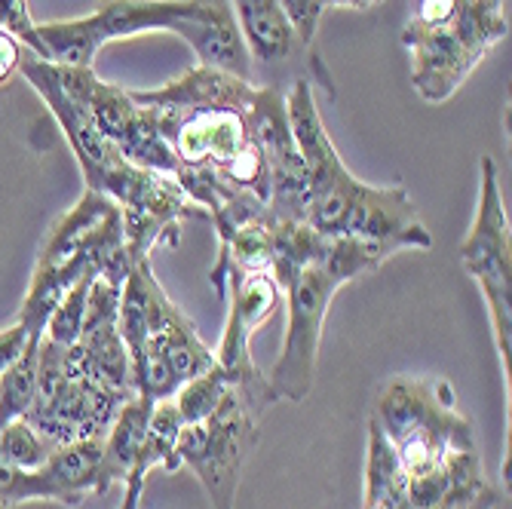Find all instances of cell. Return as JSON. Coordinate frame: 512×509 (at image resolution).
I'll return each instance as SVG.
<instances>
[{"label": "cell", "instance_id": "21", "mask_svg": "<svg viewBox=\"0 0 512 509\" xmlns=\"http://www.w3.org/2000/svg\"><path fill=\"white\" fill-rule=\"evenodd\" d=\"M96 280H80L77 286H71L65 292V298L56 304L50 322H46V332L43 338L53 341V344H62V347H71L77 344L80 332H83V319H86V301H89V289Z\"/></svg>", "mask_w": 512, "mask_h": 509}, {"label": "cell", "instance_id": "24", "mask_svg": "<svg viewBox=\"0 0 512 509\" xmlns=\"http://www.w3.org/2000/svg\"><path fill=\"white\" fill-rule=\"evenodd\" d=\"M25 46L0 28V86H7L16 74H19V62H22Z\"/></svg>", "mask_w": 512, "mask_h": 509}, {"label": "cell", "instance_id": "15", "mask_svg": "<svg viewBox=\"0 0 512 509\" xmlns=\"http://www.w3.org/2000/svg\"><path fill=\"white\" fill-rule=\"evenodd\" d=\"M154 405L157 402L145 393H132L120 405L114 424L108 427V433L102 439V467H99L102 494H108L114 488V482L126 485V479L132 476L135 460H138V448H142V442H145Z\"/></svg>", "mask_w": 512, "mask_h": 509}, {"label": "cell", "instance_id": "6", "mask_svg": "<svg viewBox=\"0 0 512 509\" xmlns=\"http://www.w3.org/2000/svg\"><path fill=\"white\" fill-rule=\"evenodd\" d=\"M129 267L120 206L99 191L83 188L80 200L46 230L16 322L28 338H43L46 322L71 286L80 280L123 286Z\"/></svg>", "mask_w": 512, "mask_h": 509}, {"label": "cell", "instance_id": "11", "mask_svg": "<svg viewBox=\"0 0 512 509\" xmlns=\"http://www.w3.org/2000/svg\"><path fill=\"white\" fill-rule=\"evenodd\" d=\"M457 255L485 295L494 344L503 359V372L509 384V372H512V365H509L512 362L509 356L512 353V230H509V215H506L503 194H500L497 163L491 157H482L476 218L467 230V237H463Z\"/></svg>", "mask_w": 512, "mask_h": 509}, {"label": "cell", "instance_id": "20", "mask_svg": "<svg viewBox=\"0 0 512 509\" xmlns=\"http://www.w3.org/2000/svg\"><path fill=\"white\" fill-rule=\"evenodd\" d=\"M56 451L50 439H43L31 424L10 421L7 427H0V467L10 470H34L40 467L46 457Z\"/></svg>", "mask_w": 512, "mask_h": 509}, {"label": "cell", "instance_id": "22", "mask_svg": "<svg viewBox=\"0 0 512 509\" xmlns=\"http://www.w3.org/2000/svg\"><path fill=\"white\" fill-rule=\"evenodd\" d=\"M0 28L13 34L28 53L46 62V46L37 34V22L28 10V0H0Z\"/></svg>", "mask_w": 512, "mask_h": 509}, {"label": "cell", "instance_id": "1", "mask_svg": "<svg viewBox=\"0 0 512 509\" xmlns=\"http://www.w3.org/2000/svg\"><path fill=\"white\" fill-rule=\"evenodd\" d=\"M175 154V181L212 221L218 243L237 227L304 218V160L286 92L215 68H191L160 89L132 92Z\"/></svg>", "mask_w": 512, "mask_h": 509}, {"label": "cell", "instance_id": "5", "mask_svg": "<svg viewBox=\"0 0 512 509\" xmlns=\"http://www.w3.org/2000/svg\"><path fill=\"white\" fill-rule=\"evenodd\" d=\"M145 31H172L191 43L197 65L255 83V62L227 0H99L89 16L37 25L46 62L68 68H92L105 43Z\"/></svg>", "mask_w": 512, "mask_h": 509}, {"label": "cell", "instance_id": "12", "mask_svg": "<svg viewBox=\"0 0 512 509\" xmlns=\"http://www.w3.org/2000/svg\"><path fill=\"white\" fill-rule=\"evenodd\" d=\"M261 442V418L246 405L237 387L200 424H188L178 436L175 454L181 470H191L203 485L212 509H237L243 467Z\"/></svg>", "mask_w": 512, "mask_h": 509}, {"label": "cell", "instance_id": "10", "mask_svg": "<svg viewBox=\"0 0 512 509\" xmlns=\"http://www.w3.org/2000/svg\"><path fill=\"white\" fill-rule=\"evenodd\" d=\"M126 399L129 393L77 375L68 365V347L40 338L37 396L22 421L56 448L80 439H105Z\"/></svg>", "mask_w": 512, "mask_h": 509}, {"label": "cell", "instance_id": "16", "mask_svg": "<svg viewBox=\"0 0 512 509\" xmlns=\"http://www.w3.org/2000/svg\"><path fill=\"white\" fill-rule=\"evenodd\" d=\"M252 62H283L298 50V37L279 0H227Z\"/></svg>", "mask_w": 512, "mask_h": 509}, {"label": "cell", "instance_id": "9", "mask_svg": "<svg viewBox=\"0 0 512 509\" xmlns=\"http://www.w3.org/2000/svg\"><path fill=\"white\" fill-rule=\"evenodd\" d=\"M506 34L503 0H417L402 28L414 92L427 105L448 102Z\"/></svg>", "mask_w": 512, "mask_h": 509}, {"label": "cell", "instance_id": "3", "mask_svg": "<svg viewBox=\"0 0 512 509\" xmlns=\"http://www.w3.org/2000/svg\"><path fill=\"white\" fill-rule=\"evenodd\" d=\"M19 74L34 86V92L59 120L68 145L80 163L86 188L111 197L120 206L126 252L132 264L151 258L154 246L175 249L181 243V227L188 218H209L181 191V184L175 178L132 166L117 151V145L108 142L102 129L92 123L86 108L62 89L53 62H43L25 50L19 62Z\"/></svg>", "mask_w": 512, "mask_h": 509}, {"label": "cell", "instance_id": "13", "mask_svg": "<svg viewBox=\"0 0 512 509\" xmlns=\"http://www.w3.org/2000/svg\"><path fill=\"white\" fill-rule=\"evenodd\" d=\"M224 298H227V322L221 332V344L215 350V362L230 378V384L240 390L246 405L258 418H264L279 399L273 396L267 375H261V368L255 365L252 338L283 307V289L276 286L270 273H240V276H227Z\"/></svg>", "mask_w": 512, "mask_h": 509}, {"label": "cell", "instance_id": "26", "mask_svg": "<svg viewBox=\"0 0 512 509\" xmlns=\"http://www.w3.org/2000/svg\"><path fill=\"white\" fill-rule=\"evenodd\" d=\"M145 476H129L126 479V494H123V503L120 509H142V494H145Z\"/></svg>", "mask_w": 512, "mask_h": 509}, {"label": "cell", "instance_id": "25", "mask_svg": "<svg viewBox=\"0 0 512 509\" xmlns=\"http://www.w3.org/2000/svg\"><path fill=\"white\" fill-rule=\"evenodd\" d=\"M25 341H28V332L19 326V322H16V326H10V329L0 332V372H4V368L22 353Z\"/></svg>", "mask_w": 512, "mask_h": 509}, {"label": "cell", "instance_id": "19", "mask_svg": "<svg viewBox=\"0 0 512 509\" xmlns=\"http://www.w3.org/2000/svg\"><path fill=\"white\" fill-rule=\"evenodd\" d=\"M230 387H234V384H230V378L221 372L218 365L209 368L206 375L191 378L188 384H181V387L175 390L172 402H175V408H178V414H181L184 427L206 421L209 414L221 405V399L230 393Z\"/></svg>", "mask_w": 512, "mask_h": 509}, {"label": "cell", "instance_id": "27", "mask_svg": "<svg viewBox=\"0 0 512 509\" xmlns=\"http://www.w3.org/2000/svg\"><path fill=\"white\" fill-rule=\"evenodd\" d=\"M378 4L381 0H325V7H350V10H368Z\"/></svg>", "mask_w": 512, "mask_h": 509}, {"label": "cell", "instance_id": "18", "mask_svg": "<svg viewBox=\"0 0 512 509\" xmlns=\"http://www.w3.org/2000/svg\"><path fill=\"white\" fill-rule=\"evenodd\" d=\"M37 368H40V338H28L22 353L0 372V427L25 418L37 396Z\"/></svg>", "mask_w": 512, "mask_h": 509}, {"label": "cell", "instance_id": "28", "mask_svg": "<svg viewBox=\"0 0 512 509\" xmlns=\"http://www.w3.org/2000/svg\"><path fill=\"white\" fill-rule=\"evenodd\" d=\"M10 473H13L10 467H0V488H4V485H7V479H10Z\"/></svg>", "mask_w": 512, "mask_h": 509}, {"label": "cell", "instance_id": "17", "mask_svg": "<svg viewBox=\"0 0 512 509\" xmlns=\"http://www.w3.org/2000/svg\"><path fill=\"white\" fill-rule=\"evenodd\" d=\"M184 430V421L175 408L172 399H160L151 411V421H148V433H145V442L138 448V460H135V470L132 476H145L157 467H163L166 473H178L181 464H178V454H175V445H178V436Z\"/></svg>", "mask_w": 512, "mask_h": 509}, {"label": "cell", "instance_id": "7", "mask_svg": "<svg viewBox=\"0 0 512 509\" xmlns=\"http://www.w3.org/2000/svg\"><path fill=\"white\" fill-rule=\"evenodd\" d=\"M117 329L129 353L132 390L154 402L172 399L181 384L215 368V350L200 338L188 319L154 276L151 258L135 261L123 280Z\"/></svg>", "mask_w": 512, "mask_h": 509}, {"label": "cell", "instance_id": "23", "mask_svg": "<svg viewBox=\"0 0 512 509\" xmlns=\"http://www.w3.org/2000/svg\"><path fill=\"white\" fill-rule=\"evenodd\" d=\"M292 22V31L298 37L301 46H310L313 37H316V28H319V19L322 13L329 10L325 7V0H279Z\"/></svg>", "mask_w": 512, "mask_h": 509}, {"label": "cell", "instance_id": "8", "mask_svg": "<svg viewBox=\"0 0 512 509\" xmlns=\"http://www.w3.org/2000/svg\"><path fill=\"white\" fill-rule=\"evenodd\" d=\"M387 258H393L384 246L350 240V237H332L313 261L298 267L289 280L279 286L283 301L289 307L286 338L279 350L267 384L273 396L283 402H304L316 381V359L322 344L325 316L335 301V295L359 280L362 273L378 270Z\"/></svg>", "mask_w": 512, "mask_h": 509}, {"label": "cell", "instance_id": "2", "mask_svg": "<svg viewBox=\"0 0 512 509\" xmlns=\"http://www.w3.org/2000/svg\"><path fill=\"white\" fill-rule=\"evenodd\" d=\"M402 470L399 509H497L470 418L442 378H393L371 411Z\"/></svg>", "mask_w": 512, "mask_h": 509}, {"label": "cell", "instance_id": "14", "mask_svg": "<svg viewBox=\"0 0 512 509\" xmlns=\"http://www.w3.org/2000/svg\"><path fill=\"white\" fill-rule=\"evenodd\" d=\"M102 439H80L59 445L34 470H13L0 488V509L28 500H53L62 506H83L86 497L102 494Z\"/></svg>", "mask_w": 512, "mask_h": 509}, {"label": "cell", "instance_id": "4", "mask_svg": "<svg viewBox=\"0 0 512 509\" xmlns=\"http://www.w3.org/2000/svg\"><path fill=\"white\" fill-rule=\"evenodd\" d=\"M286 114L304 160V218L325 237L378 243L390 255L433 249V237L405 188H371L359 181L332 145L310 80H298L286 96Z\"/></svg>", "mask_w": 512, "mask_h": 509}]
</instances>
